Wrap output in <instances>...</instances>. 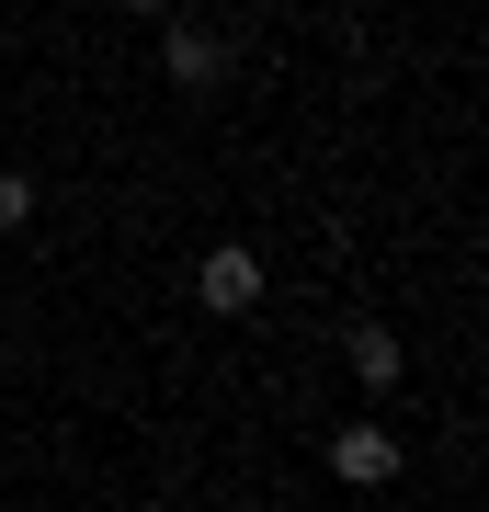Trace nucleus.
Segmentation results:
<instances>
[{
    "label": "nucleus",
    "instance_id": "nucleus-4",
    "mask_svg": "<svg viewBox=\"0 0 489 512\" xmlns=\"http://www.w3.org/2000/svg\"><path fill=\"white\" fill-rule=\"evenodd\" d=\"M342 365H353L364 387H399L410 353H399V330H387V319H353V330H342Z\"/></svg>",
    "mask_w": 489,
    "mask_h": 512
},
{
    "label": "nucleus",
    "instance_id": "nucleus-3",
    "mask_svg": "<svg viewBox=\"0 0 489 512\" xmlns=\"http://www.w3.org/2000/svg\"><path fill=\"white\" fill-rule=\"evenodd\" d=\"M160 80H171V92H217V80H228V35L171 23V35H160Z\"/></svg>",
    "mask_w": 489,
    "mask_h": 512
},
{
    "label": "nucleus",
    "instance_id": "nucleus-5",
    "mask_svg": "<svg viewBox=\"0 0 489 512\" xmlns=\"http://www.w3.org/2000/svg\"><path fill=\"white\" fill-rule=\"evenodd\" d=\"M12 228H35V183H23V171H0V239Z\"/></svg>",
    "mask_w": 489,
    "mask_h": 512
},
{
    "label": "nucleus",
    "instance_id": "nucleus-6",
    "mask_svg": "<svg viewBox=\"0 0 489 512\" xmlns=\"http://www.w3.org/2000/svg\"><path fill=\"white\" fill-rule=\"evenodd\" d=\"M114 12H171V0H114Z\"/></svg>",
    "mask_w": 489,
    "mask_h": 512
},
{
    "label": "nucleus",
    "instance_id": "nucleus-1",
    "mask_svg": "<svg viewBox=\"0 0 489 512\" xmlns=\"http://www.w3.org/2000/svg\"><path fill=\"white\" fill-rule=\"evenodd\" d=\"M330 478H342V490H387V478H399V433H387V421H342V433H330Z\"/></svg>",
    "mask_w": 489,
    "mask_h": 512
},
{
    "label": "nucleus",
    "instance_id": "nucleus-2",
    "mask_svg": "<svg viewBox=\"0 0 489 512\" xmlns=\"http://www.w3.org/2000/svg\"><path fill=\"white\" fill-rule=\"evenodd\" d=\"M194 296L217 319H239V308H262V251H239V239H217V251L194 262Z\"/></svg>",
    "mask_w": 489,
    "mask_h": 512
}]
</instances>
